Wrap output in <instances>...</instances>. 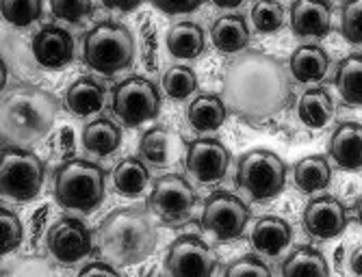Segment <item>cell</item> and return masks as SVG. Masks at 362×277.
Masks as SVG:
<instances>
[{"label":"cell","instance_id":"5b68a950","mask_svg":"<svg viewBox=\"0 0 362 277\" xmlns=\"http://www.w3.org/2000/svg\"><path fill=\"white\" fill-rule=\"evenodd\" d=\"M83 57L85 63L91 69H95L98 74L113 76L133 63L135 57L133 35H130V30L124 24L100 22L87 33Z\"/></svg>","mask_w":362,"mask_h":277},{"label":"cell","instance_id":"8992f818","mask_svg":"<svg viewBox=\"0 0 362 277\" xmlns=\"http://www.w3.org/2000/svg\"><path fill=\"white\" fill-rule=\"evenodd\" d=\"M237 184L256 201L272 199L286 184V165L272 150H252L239 160Z\"/></svg>","mask_w":362,"mask_h":277},{"label":"cell","instance_id":"f35d334b","mask_svg":"<svg viewBox=\"0 0 362 277\" xmlns=\"http://www.w3.org/2000/svg\"><path fill=\"white\" fill-rule=\"evenodd\" d=\"M54 138H57V141H54V148H57V152H59L63 158H68V156L74 154L76 143H74V130H72V128H61V130L57 132Z\"/></svg>","mask_w":362,"mask_h":277},{"label":"cell","instance_id":"ffe728a7","mask_svg":"<svg viewBox=\"0 0 362 277\" xmlns=\"http://www.w3.org/2000/svg\"><path fill=\"white\" fill-rule=\"evenodd\" d=\"M107 91L105 87L93 78H78L70 85L65 93V104L72 115L76 117H91L105 109Z\"/></svg>","mask_w":362,"mask_h":277},{"label":"cell","instance_id":"7bdbcfd3","mask_svg":"<svg viewBox=\"0 0 362 277\" xmlns=\"http://www.w3.org/2000/svg\"><path fill=\"white\" fill-rule=\"evenodd\" d=\"M213 3L221 9H235L243 3V0H213Z\"/></svg>","mask_w":362,"mask_h":277},{"label":"cell","instance_id":"ab89813d","mask_svg":"<svg viewBox=\"0 0 362 277\" xmlns=\"http://www.w3.org/2000/svg\"><path fill=\"white\" fill-rule=\"evenodd\" d=\"M76 277H122L115 266L107 264V262H93L89 266H85Z\"/></svg>","mask_w":362,"mask_h":277},{"label":"cell","instance_id":"8fae6325","mask_svg":"<svg viewBox=\"0 0 362 277\" xmlns=\"http://www.w3.org/2000/svg\"><path fill=\"white\" fill-rule=\"evenodd\" d=\"M165 266L172 277H213L217 256L202 238L185 234L172 242Z\"/></svg>","mask_w":362,"mask_h":277},{"label":"cell","instance_id":"30bf717a","mask_svg":"<svg viewBox=\"0 0 362 277\" xmlns=\"http://www.w3.org/2000/svg\"><path fill=\"white\" fill-rule=\"evenodd\" d=\"M250 217V208L237 195L217 191L204 201L202 228L219 240H235L243 234Z\"/></svg>","mask_w":362,"mask_h":277},{"label":"cell","instance_id":"7402d4cb","mask_svg":"<svg viewBox=\"0 0 362 277\" xmlns=\"http://www.w3.org/2000/svg\"><path fill=\"white\" fill-rule=\"evenodd\" d=\"M189 124L193 130L197 132H213L217 128H221V124L228 117V109L219 95H197L191 104H189V111H187Z\"/></svg>","mask_w":362,"mask_h":277},{"label":"cell","instance_id":"ac0fdd59","mask_svg":"<svg viewBox=\"0 0 362 277\" xmlns=\"http://www.w3.org/2000/svg\"><path fill=\"white\" fill-rule=\"evenodd\" d=\"M291 225L280 219V217H262L256 221L254 230H252V247L260 254V256H269L276 258L280 256L288 245H291Z\"/></svg>","mask_w":362,"mask_h":277},{"label":"cell","instance_id":"484cf974","mask_svg":"<svg viewBox=\"0 0 362 277\" xmlns=\"http://www.w3.org/2000/svg\"><path fill=\"white\" fill-rule=\"evenodd\" d=\"M334 87L349 107H362V54L343 59L334 72Z\"/></svg>","mask_w":362,"mask_h":277},{"label":"cell","instance_id":"4fadbf2b","mask_svg":"<svg viewBox=\"0 0 362 277\" xmlns=\"http://www.w3.org/2000/svg\"><path fill=\"white\" fill-rule=\"evenodd\" d=\"M187 171L191 176L202 182V184H213L219 182L230 165V154L226 146L217 138H195L187 146Z\"/></svg>","mask_w":362,"mask_h":277},{"label":"cell","instance_id":"277c9868","mask_svg":"<svg viewBox=\"0 0 362 277\" xmlns=\"http://www.w3.org/2000/svg\"><path fill=\"white\" fill-rule=\"evenodd\" d=\"M105 171L87 160H68L54 171V199L78 213H93L105 199Z\"/></svg>","mask_w":362,"mask_h":277},{"label":"cell","instance_id":"9a60e30c","mask_svg":"<svg viewBox=\"0 0 362 277\" xmlns=\"http://www.w3.org/2000/svg\"><path fill=\"white\" fill-rule=\"evenodd\" d=\"M33 57L46 69H61L74 59L72 35L54 24L40 28L33 37Z\"/></svg>","mask_w":362,"mask_h":277},{"label":"cell","instance_id":"7c38bea8","mask_svg":"<svg viewBox=\"0 0 362 277\" xmlns=\"http://www.w3.org/2000/svg\"><path fill=\"white\" fill-rule=\"evenodd\" d=\"M50 256L61 264H74L91 254L93 240L87 225L81 219L63 217L59 219L46 236Z\"/></svg>","mask_w":362,"mask_h":277},{"label":"cell","instance_id":"cb8c5ba5","mask_svg":"<svg viewBox=\"0 0 362 277\" xmlns=\"http://www.w3.org/2000/svg\"><path fill=\"white\" fill-rule=\"evenodd\" d=\"M293 180L302 193H317L323 191L332 180V169L323 156H304L293 167Z\"/></svg>","mask_w":362,"mask_h":277},{"label":"cell","instance_id":"d6a6232c","mask_svg":"<svg viewBox=\"0 0 362 277\" xmlns=\"http://www.w3.org/2000/svg\"><path fill=\"white\" fill-rule=\"evenodd\" d=\"M252 22L260 33H276L284 26V7L278 0H258L252 7Z\"/></svg>","mask_w":362,"mask_h":277},{"label":"cell","instance_id":"3957f363","mask_svg":"<svg viewBox=\"0 0 362 277\" xmlns=\"http://www.w3.org/2000/svg\"><path fill=\"white\" fill-rule=\"evenodd\" d=\"M59 102L52 93L22 85L11 89L3 100V138L11 148H24L44 138L57 119Z\"/></svg>","mask_w":362,"mask_h":277},{"label":"cell","instance_id":"6da1fadb","mask_svg":"<svg viewBox=\"0 0 362 277\" xmlns=\"http://www.w3.org/2000/svg\"><path fill=\"white\" fill-rule=\"evenodd\" d=\"M291 93L288 69L272 54L252 50L226 65L221 100L243 122L260 124L276 117L288 107Z\"/></svg>","mask_w":362,"mask_h":277},{"label":"cell","instance_id":"d590c367","mask_svg":"<svg viewBox=\"0 0 362 277\" xmlns=\"http://www.w3.org/2000/svg\"><path fill=\"white\" fill-rule=\"evenodd\" d=\"M24 238V228L20 223V219L11 213V211H5L0 213V252L5 254H11Z\"/></svg>","mask_w":362,"mask_h":277},{"label":"cell","instance_id":"d4e9b609","mask_svg":"<svg viewBox=\"0 0 362 277\" xmlns=\"http://www.w3.org/2000/svg\"><path fill=\"white\" fill-rule=\"evenodd\" d=\"M204 44V30L193 22H178L168 30V50L176 59L200 57Z\"/></svg>","mask_w":362,"mask_h":277},{"label":"cell","instance_id":"e575fe53","mask_svg":"<svg viewBox=\"0 0 362 277\" xmlns=\"http://www.w3.org/2000/svg\"><path fill=\"white\" fill-rule=\"evenodd\" d=\"M50 9L54 18L70 24H78L93 13L91 0H50Z\"/></svg>","mask_w":362,"mask_h":277},{"label":"cell","instance_id":"5bb4252c","mask_svg":"<svg viewBox=\"0 0 362 277\" xmlns=\"http://www.w3.org/2000/svg\"><path fill=\"white\" fill-rule=\"evenodd\" d=\"M347 223L349 219H347L345 206L332 195H321L306 204L304 228L317 240H332L341 236Z\"/></svg>","mask_w":362,"mask_h":277},{"label":"cell","instance_id":"2e32d148","mask_svg":"<svg viewBox=\"0 0 362 277\" xmlns=\"http://www.w3.org/2000/svg\"><path fill=\"white\" fill-rule=\"evenodd\" d=\"M291 28L298 37L323 40L332 28V9L327 0H295L291 7Z\"/></svg>","mask_w":362,"mask_h":277},{"label":"cell","instance_id":"4dcf8cb0","mask_svg":"<svg viewBox=\"0 0 362 277\" xmlns=\"http://www.w3.org/2000/svg\"><path fill=\"white\" fill-rule=\"evenodd\" d=\"M163 89L172 100H185L197 89V76L187 65H174L163 76Z\"/></svg>","mask_w":362,"mask_h":277},{"label":"cell","instance_id":"4316f807","mask_svg":"<svg viewBox=\"0 0 362 277\" xmlns=\"http://www.w3.org/2000/svg\"><path fill=\"white\" fill-rule=\"evenodd\" d=\"M83 143H85V150L95 154V156H109L113 154L119 143H122V132L119 128L107 119V117H100L95 122H89L83 130Z\"/></svg>","mask_w":362,"mask_h":277},{"label":"cell","instance_id":"83f0119b","mask_svg":"<svg viewBox=\"0 0 362 277\" xmlns=\"http://www.w3.org/2000/svg\"><path fill=\"white\" fill-rule=\"evenodd\" d=\"M282 277H330V266L315 247H300L282 262Z\"/></svg>","mask_w":362,"mask_h":277},{"label":"cell","instance_id":"44dd1931","mask_svg":"<svg viewBox=\"0 0 362 277\" xmlns=\"http://www.w3.org/2000/svg\"><path fill=\"white\" fill-rule=\"evenodd\" d=\"M211 37L219 52L235 54L250 44V28L243 16H221L211 26Z\"/></svg>","mask_w":362,"mask_h":277},{"label":"cell","instance_id":"e0dca14e","mask_svg":"<svg viewBox=\"0 0 362 277\" xmlns=\"http://www.w3.org/2000/svg\"><path fill=\"white\" fill-rule=\"evenodd\" d=\"M327 154L345 171L362 169V126L356 122L341 124L330 136Z\"/></svg>","mask_w":362,"mask_h":277},{"label":"cell","instance_id":"60d3db41","mask_svg":"<svg viewBox=\"0 0 362 277\" xmlns=\"http://www.w3.org/2000/svg\"><path fill=\"white\" fill-rule=\"evenodd\" d=\"M103 5L107 9H113V11H135L139 5H141V0H103Z\"/></svg>","mask_w":362,"mask_h":277},{"label":"cell","instance_id":"b9f144b4","mask_svg":"<svg viewBox=\"0 0 362 277\" xmlns=\"http://www.w3.org/2000/svg\"><path fill=\"white\" fill-rule=\"evenodd\" d=\"M349 269H351L354 275L362 277V245L351 252V256H349Z\"/></svg>","mask_w":362,"mask_h":277},{"label":"cell","instance_id":"9c48e42d","mask_svg":"<svg viewBox=\"0 0 362 277\" xmlns=\"http://www.w3.org/2000/svg\"><path fill=\"white\" fill-rule=\"evenodd\" d=\"M195 204H197L195 191L185 178L176 176V173L154 180L148 197L150 213L168 225H182L191 217Z\"/></svg>","mask_w":362,"mask_h":277},{"label":"cell","instance_id":"1f68e13d","mask_svg":"<svg viewBox=\"0 0 362 277\" xmlns=\"http://www.w3.org/2000/svg\"><path fill=\"white\" fill-rule=\"evenodd\" d=\"M42 0H3V18L18 28L30 26L42 18Z\"/></svg>","mask_w":362,"mask_h":277},{"label":"cell","instance_id":"ba28073f","mask_svg":"<svg viewBox=\"0 0 362 277\" xmlns=\"http://www.w3.org/2000/svg\"><path fill=\"white\" fill-rule=\"evenodd\" d=\"M113 113L130 128L154 119L160 113V93L156 85L141 76L122 81L113 91Z\"/></svg>","mask_w":362,"mask_h":277},{"label":"cell","instance_id":"52a82bcc","mask_svg":"<svg viewBox=\"0 0 362 277\" xmlns=\"http://www.w3.org/2000/svg\"><path fill=\"white\" fill-rule=\"evenodd\" d=\"M44 163L40 156L24 148L3 150V169H0V187L3 195L13 201L35 199L44 187Z\"/></svg>","mask_w":362,"mask_h":277},{"label":"cell","instance_id":"8d00e7d4","mask_svg":"<svg viewBox=\"0 0 362 277\" xmlns=\"http://www.w3.org/2000/svg\"><path fill=\"white\" fill-rule=\"evenodd\" d=\"M223 277H272V271L256 256H241L226 266Z\"/></svg>","mask_w":362,"mask_h":277},{"label":"cell","instance_id":"836d02e7","mask_svg":"<svg viewBox=\"0 0 362 277\" xmlns=\"http://www.w3.org/2000/svg\"><path fill=\"white\" fill-rule=\"evenodd\" d=\"M341 33L349 44L362 46V0H347L343 5Z\"/></svg>","mask_w":362,"mask_h":277},{"label":"cell","instance_id":"ee69618b","mask_svg":"<svg viewBox=\"0 0 362 277\" xmlns=\"http://www.w3.org/2000/svg\"><path fill=\"white\" fill-rule=\"evenodd\" d=\"M356 217H358V221H360V225H362V195H360L358 201H356Z\"/></svg>","mask_w":362,"mask_h":277},{"label":"cell","instance_id":"603a6c76","mask_svg":"<svg viewBox=\"0 0 362 277\" xmlns=\"http://www.w3.org/2000/svg\"><path fill=\"white\" fill-rule=\"evenodd\" d=\"M298 117L308 128H315V130L325 128L334 117V104H332L330 93L319 87L304 91L298 104Z\"/></svg>","mask_w":362,"mask_h":277},{"label":"cell","instance_id":"d6986e66","mask_svg":"<svg viewBox=\"0 0 362 277\" xmlns=\"http://www.w3.org/2000/svg\"><path fill=\"white\" fill-rule=\"evenodd\" d=\"M327 69H330V59H327L321 46H313V44L300 46L291 54L288 61L291 76L304 85L321 83L327 74Z\"/></svg>","mask_w":362,"mask_h":277},{"label":"cell","instance_id":"f6af8a7d","mask_svg":"<svg viewBox=\"0 0 362 277\" xmlns=\"http://www.w3.org/2000/svg\"><path fill=\"white\" fill-rule=\"evenodd\" d=\"M5 83H7V65L3 61V89H5Z\"/></svg>","mask_w":362,"mask_h":277},{"label":"cell","instance_id":"7a4b0ae2","mask_svg":"<svg viewBox=\"0 0 362 277\" xmlns=\"http://www.w3.org/2000/svg\"><path fill=\"white\" fill-rule=\"evenodd\" d=\"M156 228L144 206L117 208L103 219L95 232L100 260L111 266H133L152 256L156 247Z\"/></svg>","mask_w":362,"mask_h":277},{"label":"cell","instance_id":"74e56055","mask_svg":"<svg viewBox=\"0 0 362 277\" xmlns=\"http://www.w3.org/2000/svg\"><path fill=\"white\" fill-rule=\"evenodd\" d=\"M154 7L168 16H180V13H193L202 5V0H152Z\"/></svg>","mask_w":362,"mask_h":277},{"label":"cell","instance_id":"f546056e","mask_svg":"<svg viewBox=\"0 0 362 277\" xmlns=\"http://www.w3.org/2000/svg\"><path fill=\"white\" fill-rule=\"evenodd\" d=\"M139 154L152 165H168L172 156V134L165 128H150L139 141Z\"/></svg>","mask_w":362,"mask_h":277},{"label":"cell","instance_id":"f1b7e54d","mask_svg":"<svg viewBox=\"0 0 362 277\" xmlns=\"http://www.w3.org/2000/svg\"><path fill=\"white\" fill-rule=\"evenodd\" d=\"M150 182V171L139 158H124L113 171V184L119 195L137 197Z\"/></svg>","mask_w":362,"mask_h":277}]
</instances>
